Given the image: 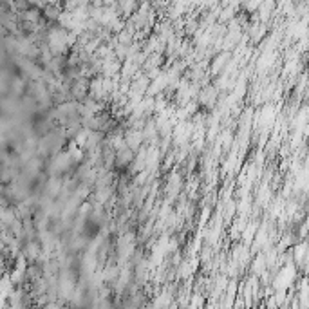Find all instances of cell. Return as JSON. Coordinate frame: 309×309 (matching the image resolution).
Returning <instances> with one entry per match:
<instances>
[{
    "label": "cell",
    "instance_id": "cell-1",
    "mask_svg": "<svg viewBox=\"0 0 309 309\" xmlns=\"http://www.w3.org/2000/svg\"><path fill=\"white\" fill-rule=\"evenodd\" d=\"M123 137H125V145L134 152H136L137 148L143 145V141H145V139H143L141 129H136V127H132V129L127 130V132H123Z\"/></svg>",
    "mask_w": 309,
    "mask_h": 309
},
{
    "label": "cell",
    "instance_id": "cell-2",
    "mask_svg": "<svg viewBox=\"0 0 309 309\" xmlns=\"http://www.w3.org/2000/svg\"><path fill=\"white\" fill-rule=\"evenodd\" d=\"M217 96H219V89L214 85H208L202 89V92L199 94V101L204 105V107H212L215 103V99H217Z\"/></svg>",
    "mask_w": 309,
    "mask_h": 309
},
{
    "label": "cell",
    "instance_id": "cell-3",
    "mask_svg": "<svg viewBox=\"0 0 309 309\" xmlns=\"http://www.w3.org/2000/svg\"><path fill=\"white\" fill-rule=\"evenodd\" d=\"M228 58H230V55H221V56H217V60H215V65L212 67V73H219L221 69L224 67V62H228Z\"/></svg>",
    "mask_w": 309,
    "mask_h": 309
},
{
    "label": "cell",
    "instance_id": "cell-4",
    "mask_svg": "<svg viewBox=\"0 0 309 309\" xmlns=\"http://www.w3.org/2000/svg\"><path fill=\"white\" fill-rule=\"evenodd\" d=\"M65 4H67V11H73L74 8L89 6V0H65Z\"/></svg>",
    "mask_w": 309,
    "mask_h": 309
},
{
    "label": "cell",
    "instance_id": "cell-5",
    "mask_svg": "<svg viewBox=\"0 0 309 309\" xmlns=\"http://www.w3.org/2000/svg\"><path fill=\"white\" fill-rule=\"evenodd\" d=\"M38 18H40L38 11H34V9H29V11H26V20L31 22V24H36V22H38Z\"/></svg>",
    "mask_w": 309,
    "mask_h": 309
}]
</instances>
